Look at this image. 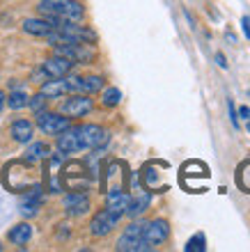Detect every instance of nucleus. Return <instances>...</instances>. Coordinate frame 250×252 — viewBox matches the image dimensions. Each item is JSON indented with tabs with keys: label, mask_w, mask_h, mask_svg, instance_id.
Returning <instances> with one entry per match:
<instances>
[{
	"label": "nucleus",
	"mask_w": 250,
	"mask_h": 252,
	"mask_svg": "<svg viewBox=\"0 0 250 252\" xmlns=\"http://www.w3.org/2000/svg\"><path fill=\"white\" fill-rule=\"evenodd\" d=\"M39 12L46 19H62V21H83L85 9L78 0H41Z\"/></svg>",
	"instance_id": "f257e3e1"
},
{
	"label": "nucleus",
	"mask_w": 250,
	"mask_h": 252,
	"mask_svg": "<svg viewBox=\"0 0 250 252\" xmlns=\"http://www.w3.org/2000/svg\"><path fill=\"white\" fill-rule=\"evenodd\" d=\"M145 225H147V220H136V222H131V225L126 227L117 241V250L119 252L154 250V246H151L149 241H145Z\"/></svg>",
	"instance_id": "f03ea898"
},
{
	"label": "nucleus",
	"mask_w": 250,
	"mask_h": 252,
	"mask_svg": "<svg viewBox=\"0 0 250 252\" xmlns=\"http://www.w3.org/2000/svg\"><path fill=\"white\" fill-rule=\"evenodd\" d=\"M2 179H5L7 190H12V192H26L39 184V179L33 177L30 170L26 167V160L23 163H9L5 167V177Z\"/></svg>",
	"instance_id": "7ed1b4c3"
},
{
	"label": "nucleus",
	"mask_w": 250,
	"mask_h": 252,
	"mask_svg": "<svg viewBox=\"0 0 250 252\" xmlns=\"http://www.w3.org/2000/svg\"><path fill=\"white\" fill-rule=\"evenodd\" d=\"M53 51H55V55L69 58L73 64H92L94 58H97L94 46L92 44H85V41H65V44H55Z\"/></svg>",
	"instance_id": "20e7f679"
},
{
	"label": "nucleus",
	"mask_w": 250,
	"mask_h": 252,
	"mask_svg": "<svg viewBox=\"0 0 250 252\" xmlns=\"http://www.w3.org/2000/svg\"><path fill=\"white\" fill-rule=\"evenodd\" d=\"M37 126H39V131L46 133V135H60L62 131H67V128L71 126V120L62 113L41 110V113H37Z\"/></svg>",
	"instance_id": "39448f33"
},
{
	"label": "nucleus",
	"mask_w": 250,
	"mask_h": 252,
	"mask_svg": "<svg viewBox=\"0 0 250 252\" xmlns=\"http://www.w3.org/2000/svg\"><path fill=\"white\" fill-rule=\"evenodd\" d=\"M92 108H94V103L87 94H71L69 99H65L60 103V113L71 120V117H85V115H90Z\"/></svg>",
	"instance_id": "423d86ee"
},
{
	"label": "nucleus",
	"mask_w": 250,
	"mask_h": 252,
	"mask_svg": "<svg viewBox=\"0 0 250 252\" xmlns=\"http://www.w3.org/2000/svg\"><path fill=\"white\" fill-rule=\"evenodd\" d=\"M78 135H80V145H83V149H99L101 145L108 142V131L99 124L78 126Z\"/></svg>",
	"instance_id": "0eeeda50"
},
{
	"label": "nucleus",
	"mask_w": 250,
	"mask_h": 252,
	"mask_svg": "<svg viewBox=\"0 0 250 252\" xmlns=\"http://www.w3.org/2000/svg\"><path fill=\"white\" fill-rule=\"evenodd\" d=\"M117 225H119V216H115L108 209H101V211L94 213L92 222H90V232H92V236H106Z\"/></svg>",
	"instance_id": "6e6552de"
},
{
	"label": "nucleus",
	"mask_w": 250,
	"mask_h": 252,
	"mask_svg": "<svg viewBox=\"0 0 250 252\" xmlns=\"http://www.w3.org/2000/svg\"><path fill=\"white\" fill-rule=\"evenodd\" d=\"M41 202H44V192H41V184H37L30 190H26V195L21 197V204H19L21 216H26V218L37 216L41 209Z\"/></svg>",
	"instance_id": "1a4fd4ad"
},
{
	"label": "nucleus",
	"mask_w": 250,
	"mask_h": 252,
	"mask_svg": "<svg viewBox=\"0 0 250 252\" xmlns=\"http://www.w3.org/2000/svg\"><path fill=\"white\" fill-rule=\"evenodd\" d=\"M161 177H163V172H158L156 163H147V165L143 167V172H140L143 186H145V190H149V192H165L170 188L165 181H161Z\"/></svg>",
	"instance_id": "9d476101"
},
{
	"label": "nucleus",
	"mask_w": 250,
	"mask_h": 252,
	"mask_svg": "<svg viewBox=\"0 0 250 252\" xmlns=\"http://www.w3.org/2000/svg\"><path fill=\"white\" fill-rule=\"evenodd\" d=\"M168 236H170V225H168V220L156 218V220H149L145 225V241H149L154 248L165 243Z\"/></svg>",
	"instance_id": "9b49d317"
},
{
	"label": "nucleus",
	"mask_w": 250,
	"mask_h": 252,
	"mask_svg": "<svg viewBox=\"0 0 250 252\" xmlns=\"http://www.w3.org/2000/svg\"><path fill=\"white\" fill-rule=\"evenodd\" d=\"M62 206H65V211L69 213V216H83V213L90 211V197L80 190H71L65 195Z\"/></svg>",
	"instance_id": "f8f14e48"
},
{
	"label": "nucleus",
	"mask_w": 250,
	"mask_h": 252,
	"mask_svg": "<svg viewBox=\"0 0 250 252\" xmlns=\"http://www.w3.org/2000/svg\"><path fill=\"white\" fill-rule=\"evenodd\" d=\"M41 69H44V73H46L48 78H62L67 73H71L73 62L69 58H62V55H53V58L44 60Z\"/></svg>",
	"instance_id": "ddd939ff"
},
{
	"label": "nucleus",
	"mask_w": 250,
	"mask_h": 252,
	"mask_svg": "<svg viewBox=\"0 0 250 252\" xmlns=\"http://www.w3.org/2000/svg\"><path fill=\"white\" fill-rule=\"evenodd\" d=\"M58 152L60 154H76L83 152L80 145V135H78V126H69L67 131H62L58 135Z\"/></svg>",
	"instance_id": "4468645a"
},
{
	"label": "nucleus",
	"mask_w": 250,
	"mask_h": 252,
	"mask_svg": "<svg viewBox=\"0 0 250 252\" xmlns=\"http://www.w3.org/2000/svg\"><path fill=\"white\" fill-rule=\"evenodd\" d=\"M129 199H131V195H129V192H124V190H108V192H106V209L122 218V216L126 213Z\"/></svg>",
	"instance_id": "2eb2a0df"
},
{
	"label": "nucleus",
	"mask_w": 250,
	"mask_h": 252,
	"mask_svg": "<svg viewBox=\"0 0 250 252\" xmlns=\"http://www.w3.org/2000/svg\"><path fill=\"white\" fill-rule=\"evenodd\" d=\"M151 204V195L145 190H138L136 195H131V199H129V206H126V213L124 216H131V218H140L143 213L149 209Z\"/></svg>",
	"instance_id": "dca6fc26"
},
{
	"label": "nucleus",
	"mask_w": 250,
	"mask_h": 252,
	"mask_svg": "<svg viewBox=\"0 0 250 252\" xmlns=\"http://www.w3.org/2000/svg\"><path fill=\"white\" fill-rule=\"evenodd\" d=\"M179 177H193L191 192H202V188H200L198 184H195V179H198V177L207 179V177H209V170H207V165H204V163H200V160H188V163H186V165L181 167Z\"/></svg>",
	"instance_id": "f3484780"
},
{
	"label": "nucleus",
	"mask_w": 250,
	"mask_h": 252,
	"mask_svg": "<svg viewBox=\"0 0 250 252\" xmlns=\"http://www.w3.org/2000/svg\"><path fill=\"white\" fill-rule=\"evenodd\" d=\"M39 92L46 96V99H60V96H65L69 94V85H67V78H48L41 83Z\"/></svg>",
	"instance_id": "a211bd4d"
},
{
	"label": "nucleus",
	"mask_w": 250,
	"mask_h": 252,
	"mask_svg": "<svg viewBox=\"0 0 250 252\" xmlns=\"http://www.w3.org/2000/svg\"><path fill=\"white\" fill-rule=\"evenodd\" d=\"M9 133H12L14 142H19V145H28V142L33 140V135H35V126H33V122H28V120H14Z\"/></svg>",
	"instance_id": "6ab92c4d"
},
{
	"label": "nucleus",
	"mask_w": 250,
	"mask_h": 252,
	"mask_svg": "<svg viewBox=\"0 0 250 252\" xmlns=\"http://www.w3.org/2000/svg\"><path fill=\"white\" fill-rule=\"evenodd\" d=\"M55 30L48 19H26L23 21V32L35 34V37H48V34Z\"/></svg>",
	"instance_id": "aec40b11"
},
{
	"label": "nucleus",
	"mask_w": 250,
	"mask_h": 252,
	"mask_svg": "<svg viewBox=\"0 0 250 252\" xmlns=\"http://www.w3.org/2000/svg\"><path fill=\"white\" fill-rule=\"evenodd\" d=\"M48 156H51V147L46 142H33L26 149V154H23V160H26L28 165H37L41 160H46Z\"/></svg>",
	"instance_id": "412c9836"
},
{
	"label": "nucleus",
	"mask_w": 250,
	"mask_h": 252,
	"mask_svg": "<svg viewBox=\"0 0 250 252\" xmlns=\"http://www.w3.org/2000/svg\"><path fill=\"white\" fill-rule=\"evenodd\" d=\"M7 239H9V243H14V246H26L28 241L33 239V227L28 225V222H19V225H14L12 229H9Z\"/></svg>",
	"instance_id": "4be33fe9"
},
{
	"label": "nucleus",
	"mask_w": 250,
	"mask_h": 252,
	"mask_svg": "<svg viewBox=\"0 0 250 252\" xmlns=\"http://www.w3.org/2000/svg\"><path fill=\"white\" fill-rule=\"evenodd\" d=\"M101 103L106 108H117L122 103V92H119L117 87H106L104 92H101Z\"/></svg>",
	"instance_id": "5701e85b"
},
{
	"label": "nucleus",
	"mask_w": 250,
	"mask_h": 252,
	"mask_svg": "<svg viewBox=\"0 0 250 252\" xmlns=\"http://www.w3.org/2000/svg\"><path fill=\"white\" fill-rule=\"evenodd\" d=\"M7 106L12 108V110L26 108L28 106V94L23 92V90H14V92H9V96H7Z\"/></svg>",
	"instance_id": "b1692460"
},
{
	"label": "nucleus",
	"mask_w": 250,
	"mask_h": 252,
	"mask_svg": "<svg viewBox=\"0 0 250 252\" xmlns=\"http://www.w3.org/2000/svg\"><path fill=\"white\" fill-rule=\"evenodd\" d=\"M104 90V78L101 76H83V94H94Z\"/></svg>",
	"instance_id": "393cba45"
},
{
	"label": "nucleus",
	"mask_w": 250,
	"mask_h": 252,
	"mask_svg": "<svg viewBox=\"0 0 250 252\" xmlns=\"http://www.w3.org/2000/svg\"><path fill=\"white\" fill-rule=\"evenodd\" d=\"M46 101L48 99L44 96V94L37 92L35 96H28V108H30V110L37 115V113H41V110H46Z\"/></svg>",
	"instance_id": "a878e982"
},
{
	"label": "nucleus",
	"mask_w": 250,
	"mask_h": 252,
	"mask_svg": "<svg viewBox=\"0 0 250 252\" xmlns=\"http://www.w3.org/2000/svg\"><path fill=\"white\" fill-rule=\"evenodd\" d=\"M184 250L186 252H204L207 250V239H204V234H195L193 239H188Z\"/></svg>",
	"instance_id": "bb28decb"
},
{
	"label": "nucleus",
	"mask_w": 250,
	"mask_h": 252,
	"mask_svg": "<svg viewBox=\"0 0 250 252\" xmlns=\"http://www.w3.org/2000/svg\"><path fill=\"white\" fill-rule=\"evenodd\" d=\"M241 30H244V34L250 39V16H244V19H241Z\"/></svg>",
	"instance_id": "cd10ccee"
},
{
	"label": "nucleus",
	"mask_w": 250,
	"mask_h": 252,
	"mask_svg": "<svg viewBox=\"0 0 250 252\" xmlns=\"http://www.w3.org/2000/svg\"><path fill=\"white\" fill-rule=\"evenodd\" d=\"M227 108H230V117H232V124L234 126H239V117H237V113H234V103H227Z\"/></svg>",
	"instance_id": "c85d7f7f"
},
{
	"label": "nucleus",
	"mask_w": 250,
	"mask_h": 252,
	"mask_svg": "<svg viewBox=\"0 0 250 252\" xmlns=\"http://www.w3.org/2000/svg\"><path fill=\"white\" fill-rule=\"evenodd\" d=\"M239 115H241V117L248 122V120H250V108H248V106H241V108H239Z\"/></svg>",
	"instance_id": "c756f323"
},
{
	"label": "nucleus",
	"mask_w": 250,
	"mask_h": 252,
	"mask_svg": "<svg viewBox=\"0 0 250 252\" xmlns=\"http://www.w3.org/2000/svg\"><path fill=\"white\" fill-rule=\"evenodd\" d=\"M216 62L220 69H227V62H225V55L223 53H216Z\"/></svg>",
	"instance_id": "7c9ffc66"
},
{
	"label": "nucleus",
	"mask_w": 250,
	"mask_h": 252,
	"mask_svg": "<svg viewBox=\"0 0 250 252\" xmlns=\"http://www.w3.org/2000/svg\"><path fill=\"white\" fill-rule=\"evenodd\" d=\"M5 106H7V94L0 90V113H2V108H5Z\"/></svg>",
	"instance_id": "2f4dec72"
},
{
	"label": "nucleus",
	"mask_w": 250,
	"mask_h": 252,
	"mask_svg": "<svg viewBox=\"0 0 250 252\" xmlns=\"http://www.w3.org/2000/svg\"><path fill=\"white\" fill-rule=\"evenodd\" d=\"M246 128H248V133H250V120H248V122H246Z\"/></svg>",
	"instance_id": "473e14b6"
},
{
	"label": "nucleus",
	"mask_w": 250,
	"mask_h": 252,
	"mask_svg": "<svg viewBox=\"0 0 250 252\" xmlns=\"http://www.w3.org/2000/svg\"><path fill=\"white\" fill-rule=\"evenodd\" d=\"M0 252H2V243H0Z\"/></svg>",
	"instance_id": "72a5a7b5"
}]
</instances>
